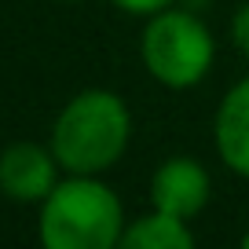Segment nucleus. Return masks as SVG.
Here are the masks:
<instances>
[{"instance_id": "f257e3e1", "label": "nucleus", "mask_w": 249, "mask_h": 249, "mask_svg": "<svg viewBox=\"0 0 249 249\" xmlns=\"http://www.w3.org/2000/svg\"><path fill=\"white\" fill-rule=\"evenodd\" d=\"M132 136V114L124 99L107 88L77 92L52 124V150L66 172L99 176L121 161Z\"/></svg>"}, {"instance_id": "f03ea898", "label": "nucleus", "mask_w": 249, "mask_h": 249, "mask_svg": "<svg viewBox=\"0 0 249 249\" xmlns=\"http://www.w3.org/2000/svg\"><path fill=\"white\" fill-rule=\"evenodd\" d=\"M124 213L117 195L95 176L59 179L40 202L37 238L44 249H110L121 246Z\"/></svg>"}, {"instance_id": "7ed1b4c3", "label": "nucleus", "mask_w": 249, "mask_h": 249, "mask_svg": "<svg viewBox=\"0 0 249 249\" xmlns=\"http://www.w3.org/2000/svg\"><path fill=\"white\" fill-rule=\"evenodd\" d=\"M140 59L158 85L183 92V88H195L209 73L213 59H216V44H213L209 26L198 15L165 8L150 15V22L143 26Z\"/></svg>"}, {"instance_id": "20e7f679", "label": "nucleus", "mask_w": 249, "mask_h": 249, "mask_svg": "<svg viewBox=\"0 0 249 249\" xmlns=\"http://www.w3.org/2000/svg\"><path fill=\"white\" fill-rule=\"evenodd\" d=\"M59 158L52 147L40 143H11L0 154V191L11 202H44L52 195V187L59 183Z\"/></svg>"}, {"instance_id": "39448f33", "label": "nucleus", "mask_w": 249, "mask_h": 249, "mask_svg": "<svg viewBox=\"0 0 249 249\" xmlns=\"http://www.w3.org/2000/svg\"><path fill=\"white\" fill-rule=\"evenodd\" d=\"M209 202V172L195 158H169L150 176V205L172 213L179 220H191Z\"/></svg>"}, {"instance_id": "423d86ee", "label": "nucleus", "mask_w": 249, "mask_h": 249, "mask_svg": "<svg viewBox=\"0 0 249 249\" xmlns=\"http://www.w3.org/2000/svg\"><path fill=\"white\" fill-rule=\"evenodd\" d=\"M213 143L216 154L234 176L249 179V77L227 88V95L216 107L213 121Z\"/></svg>"}, {"instance_id": "0eeeda50", "label": "nucleus", "mask_w": 249, "mask_h": 249, "mask_svg": "<svg viewBox=\"0 0 249 249\" xmlns=\"http://www.w3.org/2000/svg\"><path fill=\"white\" fill-rule=\"evenodd\" d=\"M124 249H191L195 246V234L187 227V220L172 216V213H147V216L132 220L121 234Z\"/></svg>"}, {"instance_id": "6e6552de", "label": "nucleus", "mask_w": 249, "mask_h": 249, "mask_svg": "<svg viewBox=\"0 0 249 249\" xmlns=\"http://www.w3.org/2000/svg\"><path fill=\"white\" fill-rule=\"evenodd\" d=\"M231 40L242 55H249V4H242L231 18Z\"/></svg>"}, {"instance_id": "1a4fd4ad", "label": "nucleus", "mask_w": 249, "mask_h": 249, "mask_svg": "<svg viewBox=\"0 0 249 249\" xmlns=\"http://www.w3.org/2000/svg\"><path fill=\"white\" fill-rule=\"evenodd\" d=\"M110 4L128 11V15H158V11L172 8V0H110Z\"/></svg>"}, {"instance_id": "9d476101", "label": "nucleus", "mask_w": 249, "mask_h": 249, "mask_svg": "<svg viewBox=\"0 0 249 249\" xmlns=\"http://www.w3.org/2000/svg\"><path fill=\"white\" fill-rule=\"evenodd\" d=\"M242 246H246V249H249V231H246V234H242Z\"/></svg>"}]
</instances>
